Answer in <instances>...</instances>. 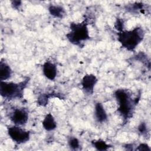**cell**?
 Returning a JSON list of instances; mask_svg holds the SVG:
<instances>
[{"instance_id": "cell-1", "label": "cell", "mask_w": 151, "mask_h": 151, "mask_svg": "<svg viewBox=\"0 0 151 151\" xmlns=\"http://www.w3.org/2000/svg\"><path fill=\"white\" fill-rule=\"evenodd\" d=\"M114 94L119 106L117 111L126 123L132 117L135 107L140 100V96L133 99L130 91L124 88L116 90Z\"/></svg>"}, {"instance_id": "cell-2", "label": "cell", "mask_w": 151, "mask_h": 151, "mask_svg": "<svg viewBox=\"0 0 151 151\" xmlns=\"http://www.w3.org/2000/svg\"><path fill=\"white\" fill-rule=\"evenodd\" d=\"M117 40L121 47L133 51L143 41L145 31L142 27H137L132 30H123L117 33Z\"/></svg>"}, {"instance_id": "cell-3", "label": "cell", "mask_w": 151, "mask_h": 151, "mask_svg": "<svg viewBox=\"0 0 151 151\" xmlns=\"http://www.w3.org/2000/svg\"><path fill=\"white\" fill-rule=\"evenodd\" d=\"M88 22L85 18L81 22H71L70 31L66 34V37L70 42L80 47H83V42L91 38L87 27Z\"/></svg>"}, {"instance_id": "cell-4", "label": "cell", "mask_w": 151, "mask_h": 151, "mask_svg": "<svg viewBox=\"0 0 151 151\" xmlns=\"http://www.w3.org/2000/svg\"><path fill=\"white\" fill-rule=\"evenodd\" d=\"M29 81L28 77L19 83L0 81V94L2 97L8 100L21 99L24 97V90Z\"/></svg>"}, {"instance_id": "cell-5", "label": "cell", "mask_w": 151, "mask_h": 151, "mask_svg": "<svg viewBox=\"0 0 151 151\" xmlns=\"http://www.w3.org/2000/svg\"><path fill=\"white\" fill-rule=\"evenodd\" d=\"M7 132L10 138L17 144L25 143L30 138V132L22 129L19 126H7Z\"/></svg>"}, {"instance_id": "cell-6", "label": "cell", "mask_w": 151, "mask_h": 151, "mask_svg": "<svg viewBox=\"0 0 151 151\" xmlns=\"http://www.w3.org/2000/svg\"><path fill=\"white\" fill-rule=\"evenodd\" d=\"M9 119L17 126L25 125L28 120V111L24 107H12L9 113Z\"/></svg>"}, {"instance_id": "cell-7", "label": "cell", "mask_w": 151, "mask_h": 151, "mask_svg": "<svg viewBox=\"0 0 151 151\" xmlns=\"http://www.w3.org/2000/svg\"><path fill=\"white\" fill-rule=\"evenodd\" d=\"M98 81L96 76L93 74H87L82 78L81 84L84 93L88 95H92L94 91L95 85Z\"/></svg>"}, {"instance_id": "cell-8", "label": "cell", "mask_w": 151, "mask_h": 151, "mask_svg": "<svg viewBox=\"0 0 151 151\" xmlns=\"http://www.w3.org/2000/svg\"><path fill=\"white\" fill-rule=\"evenodd\" d=\"M42 72L45 77L50 80H55L57 74V68L56 65L50 61H45L42 65Z\"/></svg>"}, {"instance_id": "cell-9", "label": "cell", "mask_w": 151, "mask_h": 151, "mask_svg": "<svg viewBox=\"0 0 151 151\" xmlns=\"http://www.w3.org/2000/svg\"><path fill=\"white\" fill-rule=\"evenodd\" d=\"M94 116L96 120L100 123H103L107 120V113L103 105L100 102H97L95 104Z\"/></svg>"}, {"instance_id": "cell-10", "label": "cell", "mask_w": 151, "mask_h": 151, "mask_svg": "<svg viewBox=\"0 0 151 151\" xmlns=\"http://www.w3.org/2000/svg\"><path fill=\"white\" fill-rule=\"evenodd\" d=\"M12 70L11 67L2 59L0 61V81H5L11 78Z\"/></svg>"}, {"instance_id": "cell-11", "label": "cell", "mask_w": 151, "mask_h": 151, "mask_svg": "<svg viewBox=\"0 0 151 151\" xmlns=\"http://www.w3.org/2000/svg\"><path fill=\"white\" fill-rule=\"evenodd\" d=\"M42 124L44 129L47 131H52L56 129L57 123L51 113L47 114L42 122Z\"/></svg>"}, {"instance_id": "cell-12", "label": "cell", "mask_w": 151, "mask_h": 151, "mask_svg": "<svg viewBox=\"0 0 151 151\" xmlns=\"http://www.w3.org/2000/svg\"><path fill=\"white\" fill-rule=\"evenodd\" d=\"M48 11L51 15L58 18H63L65 15L64 9L60 5H50L48 6Z\"/></svg>"}, {"instance_id": "cell-13", "label": "cell", "mask_w": 151, "mask_h": 151, "mask_svg": "<svg viewBox=\"0 0 151 151\" xmlns=\"http://www.w3.org/2000/svg\"><path fill=\"white\" fill-rule=\"evenodd\" d=\"M91 143L92 146L97 150H107L112 147L111 145L107 144L105 141L101 139L93 140L91 142Z\"/></svg>"}, {"instance_id": "cell-14", "label": "cell", "mask_w": 151, "mask_h": 151, "mask_svg": "<svg viewBox=\"0 0 151 151\" xmlns=\"http://www.w3.org/2000/svg\"><path fill=\"white\" fill-rule=\"evenodd\" d=\"M54 93L52 94H41L37 100V103L42 106H45L47 104H48V101L50 98L52 97H57Z\"/></svg>"}, {"instance_id": "cell-15", "label": "cell", "mask_w": 151, "mask_h": 151, "mask_svg": "<svg viewBox=\"0 0 151 151\" xmlns=\"http://www.w3.org/2000/svg\"><path fill=\"white\" fill-rule=\"evenodd\" d=\"M68 144L70 149L74 150L78 149L80 146L78 139L75 137H70L68 140Z\"/></svg>"}, {"instance_id": "cell-16", "label": "cell", "mask_w": 151, "mask_h": 151, "mask_svg": "<svg viewBox=\"0 0 151 151\" xmlns=\"http://www.w3.org/2000/svg\"><path fill=\"white\" fill-rule=\"evenodd\" d=\"M143 5L142 3H138V2H135L132 5H127V9L130 10V11H137L138 10L142 11V9H143Z\"/></svg>"}, {"instance_id": "cell-17", "label": "cell", "mask_w": 151, "mask_h": 151, "mask_svg": "<svg viewBox=\"0 0 151 151\" xmlns=\"http://www.w3.org/2000/svg\"><path fill=\"white\" fill-rule=\"evenodd\" d=\"M114 28L119 31V32L123 30L124 28V21L120 18H117L114 24Z\"/></svg>"}, {"instance_id": "cell-18", "label": "cell", "mask_w": 151, "mask_h": 151, "mask_svg": "<svg viewBox=\"0 0 151 151\" xmlns=\"http://www.w3.org/2000/svg\"><path fill=\"white\" fill-rule=\"evenodd\" d=\"M136 150H145V151H150V148L146 143H140L137 147L136 149Z\"/></svg>"}, {"instance_id": "cell-19", "label": "cell", "mask_w": 151, "mask_h": 151, "mask_svg": "<svg viewBox=\"0 0 151 151\" xmlns=\"http://www.w3.org/2000/svg\"><path fill=\"white\" fill-rule=\"evenodd\" d=\"M138 130L142 134L147 133V127L145 123H141L138 127Z\"/></svg>"}, {"instance_id": "cell-20", "label": "cell", "mask_w": 151, "mask_h": 151, "mask_svg": "<svg viewBox=\"0 0 151 151\" xmlns=\"http://www.w3.org/2000/svg\"><path fill=\"white\" fill-rule=\"evenodd\" d=\"M11 5L14 9H18L19 7L21 6V1H12Z\"/></svg>"}]
</instances>
